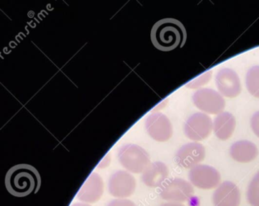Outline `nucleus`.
Here are the masks:
<instances>
[{
	"label": "nucleus",
	"instance_id": "f257e3e1",
	"mask_svg": "<svg viewBox=\"0 0 259 206\" xmlns=\"http://www.w3.org/2000/svg\"><path fill=\"white\" fill-rule=\"evenodd\" d=\"M151 42L160 51L169 52L185 46L187 39L185 27L173 18H165L154 24Z\"/></svg>",
	"mask_w": 259,
	"mask_h": 206
},
{
	"label": "nucleus",
	"instance_id": "f03ea898",
	"mask_svg": "<svg viewBox=\"0 0 259 206\" xmlns=\"http://www.w3.org/2000/svg\"><path fill=\"white\" fill-rule=\"evenodd\" d=\"M41 185V177L32 165L21 163L11 168L5 177L7 190L17 197L36 193Z\"/></svg>",
	"mask_w": 259,
	"mask_h": 206
},
{
	"label": "nucleus",
	"instance_id": "7ed1b4c3",
	"mask_svg": "<svg viewBox=\"0 0 259 206\" xmlns=\"http://www.w3.org/2000/svg\"><path fill=\"white\" fill-rule=\"evenodd\" d=\"M195 106L204 114H220L226 107L224 97L212 89L202 88L193 94Z\"/></svg>",
	"mask_w": 259,
	"mask_h": 206
},
{
	"label": "nucleus",
	"instance_id": "20e7f679",
	"mask_svg": "<svg viewBox=\"0 0 259 206\" xmlns=\"http://www.w3.org/2000/svg\"><path fill=\"white\" fill-rule=\"evenodd\" d=\"M118 159L125 169L134 173L145 171L150 164L149 155L139 146H124L118 153Z\"/></svg>",
	"mask_w": 259,
	"mask_h": 206
},
{
	"label": "nucleus",
	"instance_id": "39448f33",
	"mask_svg": "<svg viewBox=\"0 0 259 206\" xmlns=\"http://www.w3.org/2000/svg\"><path fill=\"white\" fill-rule=\"evenodd\" d=\"M194 194V188L184 179L173 178L165 181L159 195L169 202H185Z\"/></svg>",
	"mask_w": 259,
	"mask_h": 206
},
{
	"label": "nucleus",
	"instance_id": "423d86ee",
	"mask_svg": "<svg viewBox=\"0 0 259 206\" xmlns=\"http://www.w3.org/2000/svg\"><path fill=\"white\" fill-rule=\"evenodd\" d=\"M212 130H213V122L208 114L203 112L192 114L185 124V136L195 142L208 138Z\"/></svg>",
	"mask_w": 259,
	"mask_h": 206
},
{
	"label": "nucleus",
	"instance_id": "0eeeda50",
	"mask_svg": "<svg viewBox=\"0 0 259 206\" xmlns=\"http://www.w3.org/2000/svg\"><path fill=\"white\" fill-rule=\"evenodd\" d=\"M189 178L193 186L204 190L215 189L220 185V173L215 168L206 164L196 165L191 169Z\"/></svg>",
	"mask_w": 259,
	"mask_h": 206
},
{
	"label": "nucleus",
	"instance_id": "6e6552de",
	"mask_svg": "<svg viewBox=\"0 0 259 206\" xmlns=\"http://www.w3.org/2000/svg\"><path fill=\"white\" fill-rule=\"evenodd\" d=\"M215 81L218 91L223 97L236 98L242 92L241 80L234 69L224 68L218 71Z\"/></svg>",
	"mask_w": 259,
	"mask_h": 206
},
{
	"label": "nucleus",
	"instance_id": "1a4fd4ad",
	"mask_svg": "<svg viewBox=\"0 0 259 206\" xmlns=\"http://www.w3.org/2000/svg\"><path fill=\"white\" fill-rule=\"evenodd\" d=\"M108 187L110 195L118 199H126L136 191V179L126 172H116L110 177Z\"/></svg>",
	"mask_w": 259,
	"mask_h": 206
},
{
	"label": "nucleus",
	"instance_id": "9d476101",
	"mask_svg": "<svg viewBox=\"0 0 259 206\" xmlns=\"http://www.w3.org/2000/svg\"><path fill=\"white\" fill-rule=\"evenodd\" d=\"M205 157V148L200 143L192 142L181 147L176 154V163L181 168L193 169Z\"/></svg>",
	"mask_w": 259,
	"mask_h": 206
},
{
	"label": "nucleus",
	"instance_id": "9b49d317",
	"mask_svg": "<svg viewBox=\"0 0 259 206\" xmlns=\"http://www.w3.org/2000/svg\"><path fill=\"white\" fill-rule=\"evenodd\" d=\"M146 127L150 136L157 141H167L172 136L171 122L161 113L151 114L147 119Z\"/></svg>",
	"mask_w": 259,
	"mask_h": 206
},
{
	"label": "nucleus",
	"instance_id": "f8f14e48",
	"mask_svg": "<svg viewBox=\"0 0 259 206\" xmlns=\"http://www.w3.org/2000/svg\"><path fill=\"white\" fill-rule=\"evenodd\" d=\"M214 206H239L241 192L238 187L231 181H224L214 191L212 195Z\"/></svg>",
	"mask_w": 259,
	"mask_h": 206
},
{
	"label": "nucleus",
	"instance_id": "ddd939ff",
	"mask_svg": "<svg viewBox=\"0 0 259 206\" xmlns=\"http://www.w3.org/2000/svg\"><path fill=\"white\" fill-rule=\"evenodd\" d=\"M104 192V183L102 177L94 173L89 177L80 190L77 192V199L87 204L96 203L102 198Z\"/></svg>",
	"mask_w": 259,
	"mask_h": 206
},
{
	"label": "nucleus",
	"instance_id": "4468645a",
	"mask_svg": "<svg viewBox=\"0 0 259 206\" xmlns=\"http://www.w3.org/2000/svg\"><path fill=\"white\" fill-rule=\"evenodd\" d=\"M168 175L167 165L162 162H155L145 169L142 176V181L147 186L157 188L163 185Z\"/></svg>",
	"mask_w": 259,
	"mask_h": 206
},
{
	"label": "nucleus",
	"instance_id": "2eb2a0df",
	"mask_svg": "<svg viewBox=\"0 0 259 206\" xmlns=\"http://www.w3.org/2000/svg\"><path fill=\"white\" fill-rule=\"evenodd\" d=\"M231 157L239 163H249L255 159L258 155L257 146L248 140L235 142L230 147Z\"/></svg>",
	"mask_w": 259,
	"mask_h": 206
},
{
	"label": "nucleus",
	"instance_id": "dca6fc26",
	"mask_svg": "<svg viewBox=\"0 0 259 206\" xmlns=\"http://www.w3.org/2000/svg\"><path fill=\"white\" fill-rule=\"evenodd\" d=\"M236 128V119L230 112H222L213 121V132L221 140H227L234 134Z\"/></svg>",
	"mask_w": 259,
	"mask_h": 206
},
{
	"label": "nucleus",
	"instance_id": "f3484780",
	"mask_svg": "<svg viewBox=\"0 0 259 206\" xmlns=\"http://www.w3.org/2000/svg\"><path fill=\"white\" fill-rule=\"evenodd\" d=\"M245 85L249 94L259 98V65H254L247 71Z\"/></svg>",
	"mask_w": 259,
	"mask_h": 206
},
{
	"label": "nucleus",
	"instance_id": "a211bd4d",
	"mask_svg": "<svg viewBox=\"0 0 259 206\" xmlns=\"http://www.w3.org/2000/svg\"><path fill=\"white\" fill-rule=\"evenodd\" d=\"M246 198L250 205L259 206V171L249 183Z\"/></svg>",
	"mask_w": 259,
	"mask_h": 206
},
{
	"label": "nucleus",
	"instance_id": "6ab92c4d",
	"mask_svg": "<svg viewBox=\"0 0 259 206\" xmlns=\"http://www.w3.org/2000/svg\"><path fill=\"white\" fill-rule=\"evenodd\" d=\"M212 71H209V72L204 73V74L198 77V78L192 80L191 83L187 85V87L192 89H196L198 88V87H202V86L207 84V83L211 80V78H212Z\"/></svg>",
	"mask_w": 259,
	"mask_h": 206
},
{
	"label": "nucleus",
	"instance_id": "aec40b11",
	"mask_svg": "<svg viewBox=\"0 0 259 206\" xmlns=\"http://www.w3.org/2000/svg\"><path fill=\"white\" fill-rule=\"evenodd\" d=\"M250 127L253 133L259 138V111L254 113L250 118Z\"/></svg>",
	"mask_w": 259,
	"mask_h": 206
},
{
	"label": "nucleus",
	"instance_id": "412c9836",
	"mask_svg": "<svg viewBox=\"0 0 259 206\" xmlns=\"http://www.w3.org/2000/svg\"><path fill=\"white\" fill-rule=\"evenodd\" d=\"M107 206H137L136 203L128 199H115L109 203Z\"/></svg>",
	"mask_w": 259,
	"mask_h": 206
},
{
	"label": "nucleus",
	"instance_id": "4be33fe9",
	"mask_svg": "<svg viewBox=\"0 0 259 206\" xmlns=\"http://www.w3.org/2000/svg\"><path fill=\"white\" fill-rule=\"evenodd\" d=\"M160 206H185V204H181V203L177 202H167L163 203Z\"/></svg>",
	"mask_w": 259,
	"mask_h": 206
},
{
	"label": "nucleus",
	"instance_id": "5701e85b",
	"mask_svg": "<svg viewBox=\"0 0 259 206\" xmlns=\"http://www.w3.org/2000/svg\"><path fill=\"white\" fill-rule=\"evenodd\" d=\"M71 206H92L91 204H87V203L81 202V203H74Z\"/></svg>",
	"mask_w": 259,
	"mask_h": 206
}]
</instances>
